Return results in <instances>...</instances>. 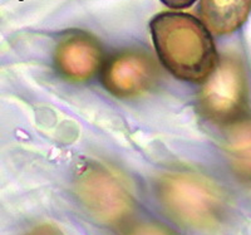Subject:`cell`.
Wrapping results in <instances>:
<instances>
[{
	"instance_id": "1",
	"label": "cell",
	"mask_w": 251,
	"mask_h": 235,
	"mask_svg": "<svg viewBox=\"0 0 251 235\" xmlns=\"http://www.w3.org/2000/svg\"><path fill=\"white\" fill-rule=\"evenodd\" d=\"M150 29L157 54L175 77L199 82L212 72L216 60L214 40L197 18L160 13L151 20Z\"/></svg>"
},
{
	"instance_id": "2",
	"label": "cell",
	"mask_w": 251,
	"mask_h": 235,
	"mask_svg": "<svg viewBox=\"0 0 251 235\" xmlns=\"http://www.w3.org/2000/svg\"><path fill=\"white\" fill-rule=\"evenodd\" d=\"M157 191L170 215L188 227L210 229L223 219V192L202 176L186 172L169 174L161 179Z\"/></svg>"
},
{
	"instance_id": "3",
	"label": "cell",
	"mask_w": 251,
	"mask_h": 235,
	"mask_svg": "<svg viewBox=\"0 0 251 235\" xmlns=\"http://www.w3.org/2000/svg\"><path fill=\"white\" fill-rule=\"evenodd\" d=\"M248 104V86L243 64L224 57L208 75L199 96L200 111L214 124L231 125L241 118Z\"/></svg>"
},
{
	"instance_id": "4",
	"label": "cell",
	"mask_w": 251,
	"mask_h": 235,
	"mask_svg": "<svg viewBox=\"0 0 251 235\" xmlns=\"http://www.w3.org/2000/svg\"><path fill=\"white\" fill-rule=\"evenodd\" d=\"M75 190L86 209L104 224L121 223L133 208L125 183L103 166L84 167L77 179Z\"/></svg>"
},
{
	"instance_id": "5",
	"label": "cell",
	"mask_w": 251,
	"mask_h": 235,
	"mask_svg": "<svg viewBox=\"0 0 251 235\" xmlns=\"http://www.w3.org/2000/svg\"><path fill=\"white\" fill-rule=\"evenodd\" d=\"M157 79L154 60L143 52L128 51L112 58L103 69V84L121 98L136 97L151 89Z\"/></svg>"
},
{
	"instance_id": "6",
	"label": "cell",
	"mask_w": 251,
	"mask_h": 235,
	"mask_svg": "<svg viewBox=\"0 0 251 235\" xmlns=\"http://www.w3.org/2000/svg\"><path fill=\"white\" fill-rule=\"evenodd\" d=\"M102 48L97 39L80 30L67 33L54 53L58 72L67 79L83 82L93 77L102 64Z\"/></svg>"
},
{
	"instance_id": "7",
	"label": "cell",
	"mask_w": 251,
	"mask_h": 235,
	"mask_svg": "<svg viewBox=\"0 0 251 235\" xmlns=\"http://www.w3.org/2000/svg\"><path fill=\"white\" fill-rule=\"evenodd\" d=\"M251 12V0H201L200 17L216 35L234 33L243 26Z\"/></svg>"
},
{
	"instance_id": "8",
	"label": "cell",
	"mask_w": 251,
	"mask_h": 235,
	"mask_svg": "<svg viewBox=\"0 0 251 235\" xmlns=\"http://www.w3.org/2000/svg\"><path fill=\"white\" fill-rule=\"evenodd\" d=\"M225 151L235 174L251 183V118H240L228 127Z\"/></svg>"
},
{
	"instance_id": "9",
	"label": "cell",
	"mask_w": 251,
	"mask_h": 235,
	"mask_svg": "<svg viewBox=\"0 0 251 235\" xmlns=\"http://www.w3.org/2000/svg\"><path fill=\"white\" fill-rule=\"evenodd\" d=\"M127 235H175L167 228L154 223H142L132 228Z\"/></svg>"
},
{
	"instance_id": "10",
	"label": "cell",
	"mask_w": 251,
	"mask_h": 235,
	"mask_svg": "<svg viewBox=\"0 0 251 235\" xmlns=\"http://www.w3.org/2000/svg\"><path fill=\"white\" fill-rule=\"evenodd\" d=\"M165 5L172 9H185L191 6L196 0H161Z\"/></svg>"
},
{
	"instance_id": "11",
	"label": "cell",
	"mask_w": 251,
	"mask_h": 235,
	"mask_svg": "<svg viewBox=\"0 0 251 235\" xmlns=\"http://www.w3.org/2000/svg\"><path fill=\"white\" fill-rule=\"evenodd\" d=\"M29 235H58V233L51 227H40L33 230Z\"/></svg>"
}]
</instances>
